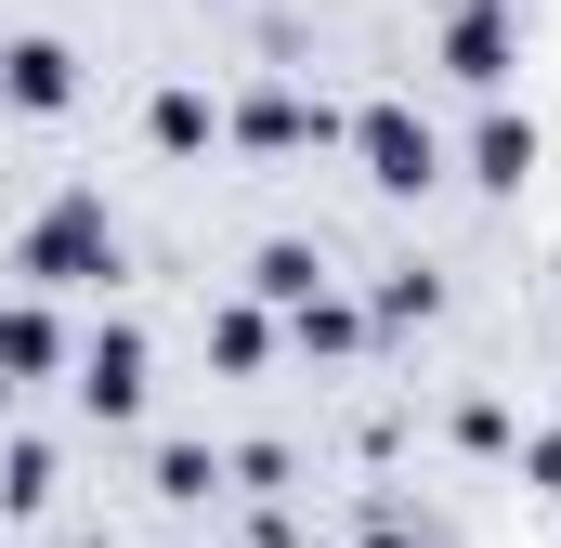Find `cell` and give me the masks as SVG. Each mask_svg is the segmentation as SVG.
<instances>
[{
	"label": "cell",
	"mask_w": 561,
	"mask_h": 548,
	"mask_svg": "<svg viewBox=\"0 0 561 548\" xmlns=\"http://www.w3.org/2000/svg\"><path fill=\"white\" fill-rule=\"evenodd\" d=\"M13 92H26V105H53V92H66V53H53V39H26V53H13Z\"/></svg>",
	"instance_id": "cell-1"
}]
</instances>
